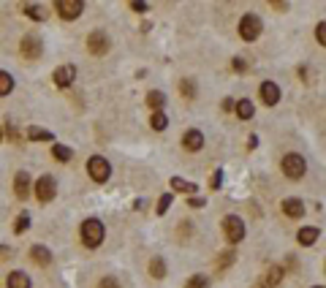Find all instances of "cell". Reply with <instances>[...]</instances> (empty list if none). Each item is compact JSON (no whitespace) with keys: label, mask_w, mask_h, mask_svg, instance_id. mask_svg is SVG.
Returning a JSON list of instances; mask_svg holds the SVG:
<instances>
[{"label":"cell","mask_w":326,"mask_h":288,"mask_svg":"<svg viewBox=\"0 0 326 288\" xmlns=\"http://www.w3.org/2000/svg\"><path fill=\"white\" fill-rule=\"evenodd\" d=\"M103 237H106V234H103V223L98 218H87L82 223V242L87 247H98L103 242Z\"/></svg>","instance_id":"cell-1"},{"label":"cell","mask_w":326,"mask_h":288,"mask_svg":"<svg viewBox=\"0 0 326 288\" xmlns=\"http://www.w3.org/2000/svg\"><path fill=\"white\" fill-rule=\"evenodd\" d=\"M261 30H264V25L256 14H245L239 19V36H242L245 41H256V38L261 36Z\"/></svg>","instance_id":"cell-2"},{"label":"cell","mask_w":326,"mask_h":288,"mask_svg":"<svg viewBox=\"0 0 326 288\" xmlns=\"http://www.w3.org/2000/svg\"><path fill=\"white\" fill-rule=\"evenodd\" d=\"M304 171H307V163H304L302 155H296V152H288V155L283 158V174H285L288 179L304 177Z\"/></svg>","instance_id":"cell-3"},{"label":"cell","mask_w":326,"mask_h":288,"mask_svg":"<svg viewBox=\"0 0 326 288\" xmlns=\"http://www.w3.org/2000/svg\"><path fill=\"white\" fill-rule=\"evenodd\" d=\"M223 234H226V239H229V242H242V239H245V223H242V218L226 215L223 218Z\"/></svg>","instance_id":"cell-4"},{"label":"cell","mask_w":326,"mask_h":288,"mask_svg":"<svg viewBox=\"0 0 326 288\" xmlns=\"http://www.w3.org/2000/svg\"><path fill=\"white\" fill-rule=\"evenodd\" d=\"M87 171H90V177L95 179V182H106V179L112 177V166H109V160L101 158V155H92L87 160Z\"/></svg>","instance_id":"cell-5"},{"label":"cell","mask_w":326,"mask_h":288,"mask_svg":"<svg viewBox=\"0 0 326 288\" xmlns=\"http://www.w3.org/2000/svg\"><path fill=\"white\" fill-rule=\"evenodd\" d=\"M55 177H49V174H44V177H38V182L33 185V190H36V196H38V202H52L55 199Z\"/></svg>","instance_id":"cell-6"},{"label":"cell","mask_w":326,"mask_h":288,"mask_svg":"<svg viewBox=\"0 0 326 288\" xmlns=\"http://www.w3.org/2000/svg\"><path fill=\"white\" fill-rule=\"evenodd\" d=\"M55 9H57V14L63 19H76V17H82L84 3H82V0H57Z\"/></svg>","instance_id":"cell-7"},{"label":"cell","mask_w":326,"mask_h":288,"mask_svg":"<svg viewBox=\"0 0 326 288\" xmlns=\"http://www.w3.org/2000/svg\"><path fill=\"white\" fill-rule=\"evenodd\" d=\"M41 52H44V44H41V36H25L22 38V57H28V60H38L41 57Z\"/></svg>","instance_id":"cell-8"},{"label":"cell","mask_w":326,"mask_h":288,"mask_svg":"<svg viewBox=\"0 0 326 288\" xmlns=\"http://www.w3.org/2000/svg\"><path fill=\"white\" fill-rule=\"evenodd\" d=\"M87 49L92 52V55H106L109 52V38H106V33H90L87 38Z\"/></svg>","instance_id":"cell-9"},{"label":"cell","mask_w":326,"mask_h":288,"mask_svg":"<svg viewBox=\"0 0 326 288\" xmlns=\"http://www.w3.org/2000/svg\"><path fill=\"white\" fill-rule=\"evenodd\" d=\"M52 79H55L57 87H68L76 79V68H74V65H60V68L52 73Z\"/></svg>","instance_id":"cell-10"},{"label":"cell","mask_w":326,"mask_h":288,"mask_svg":"<svg viewBox=\"0 0 326 288\" xmlns=\"http://www.w3.org/2000/svg\"><path fill=\"white\" fill-rule=\"evenodd\" d=\"M261 98L267 106H275L277 101H280V87H277L275 82H264L261 84Z\"/></svg>","instance_id":"cell-11"},{"label":"cell","mask_w":326,"mask_h":288,"mask_svg":"<svg viewBox=\"0 0 326 288\" xmlns=\"http://www.w3.org/2000/svg\"><path fill=\"white\" fill-rule=\"evenodd\" d=\"M201 144H204L201 131H185V136H182V147H185V150L198 152V150H201Z\"/></svg>","instance_id":"cell-12"},{"label":"cell","mask_w":326,"mask_h":288,"mask_svg":"<svg viewBox=\"0 0 326 288\" xmlns=\"http://www.w3.org/2000/svg\"><path fill=\"white\" fill-rule=\"evenodd\" d=\"M30 258L36 261V264H41V266L52 264V253H49V247H44V245H33L30 247Z\"/></svg>","instance_id":"cell-13"},{"label":"cell","mask_w":326,"mask_h":288,"mask_svg":"<svg viewBox=\"0 0 326 288\" xmlns=\"http://www.w3.org/2000/svg\"><path fill=\"white\" fill-rule=\"evenodd\" d=\"M14 187H17V196H19V199H28V196H30V177H28V171H19V174H17Z\"/></svg>","instance_id":"cell-14"},{"label":"cell","mask_w":326,"mask_h":288,"mask_svg":"<svg viewBox=\"0 0 326 288\" xmlns=\"http://www.w3.org/2000/svg\"><path fill=\"white\" fill-rule=\"evenodd\" d=\"M283 212L288 218H302L304 215V204L299 202V199H285V202H283Z\"/></svg>","instance_id":"cell-15"},{"label":"cell","mask_w":326,"mask_h":288,"mask_svg":"<svg viewBox=\"0 0 326 288\" xmlns=\"http://www.w3.org/2000/svg\"><path fill=\"white\" fill-rule=\"evenodd\" d=\"M318 229H312V226H304V229H299V234H296V239H299V245H315L318 242Z\"/></svg>","instance_id":"cell-16"},{"label":"cell","mask_w":326,"mask_h":288,"mask_svg":"<svg viewBox=\"0 0 326 288\" xmlns=\"http://www.w3.org/2000/svg\"><path fill=\"white\" fill-rule=\"evenodd\" d=\"M6 285H9V288H30L33 283H30V277H28V274H25V272H11L9 274V280H6Z\"/></svg>","instance_id":"cell-17"},{"label":"cell","mask_w":326,"mask_h":288,"mask_svg":"<svg viewBox=\"0 0 326 288\" xmlns=\"http://www.w3.org/2000/svg\"><path fill=\"white\" fill-rule=\"evenodd\" d=\"M28 139H33V142H55V133L33 125V128H28Z\"/></svg>","instance_id":"cell-18"},{"label":"cell","mask_w":326,"mask_h":288,"mask_svg":"<svg viewBox=\"0 0 326 288\" xmlns=\"http://www.w3.org/2000/svg\"><path fill=\"white\" fill-rule=\"evenodd\" d=\"M171 187H174V190L177 193H188V196H190V193H196V182H188V179H182V177H171Z\"/></svg>","instance_id":"cell-19"},{"label":"cell","mask_w":326,"mask_h":288,"mask_svg":"<svg viewBox=\"0 0 326 288\" xmlns=\"http://www.w3.org/2000/svg\"><path fill=\"white\" fill-rule=\"evenodd\" d=\"M150 274H152L155 280H163V277H166V261H163V258H152V261H150Z\"/></svg>","instance_id":"cell-20"},{"label":"cell","mask_w":326,"mask_h":288,"mask_svg":"<svg viewBox=\"0 0 326 288\" xmlns=\"http://www.w3.org/2000/svg\"><path fill=\"white\" fill-rule=\"evenodd\" d=\"M280 280H283V269H280V266H272V269L267 272V277H264V285H267V288H275Z\"/></svg>","instance_id":"cell-21"},{"label":"cell","mask_w":326,"mask_h":288,"mask_svg":"<svg viewBox=\"0 0 326 288\" xmlns=\"http://www.w3.org/2000/svg\"><path fill=\"white\" fill-rule=\"evenodd\" d=\"M147 104L152 106V109L161 112V109H163V104H166V95H163L161 90H152V92H147Z\"/></svg>","instance_id":"cell-22"},{"label":"cell","mask_w":326,"mask_h":288,"mask_svg":"<svg viewBox=\"0 0 326 288\" xmlns=\"http://www.w3.org/2000/svg\"><path fill=\"white\" fill-rule=\"evenodd\" d=\"M52 155H55V158L60 160V163H68L74 152H71V150H68V147H65V144H55V147H52Z\"/></svg>","instance_id":"cell-23"},{"label":"cell","mask_w":326,"mask_h":288,"mask_svg":"<svg viewBox=\"0 0 326 288\" xmlns=\"http://www.w3.org/2000/svg\"><path fill=\"white\" fill-rule=\"evenodd\" d=\"M179 92H182L188 101H193V98H196V82H193V79H182V82H179Z\"/></svg>","instance_id":"cell-24"},{"label":"cell","mask_w":326,"mask_h":288,"mask_svg":"<svg viewBox=\"0 0 326 288\" xmlns=\"http://www.w3.org/2000/svg\"><path fill=\"white\" fill-rule=\"evenodd\" d=\"M237 115L242 117V120H250L253 115H256V106H253L250 101H239L237 104Z\"/></svg>","instance_id":"cell-25"},{"label":"cell","mask_w":326,"mask_h":288,"mask_svg":"<svg viewBox=\"0 0 326 288\" xmlns=\"http://www.w3.org/2000/svg\"><path fill=\"white\" fill-rule=\"evenodd\" d=\"M11 90H14V79H11V73L0 71V95H9Z\"/></svg>","instance_id":"cell-26"},{"label":"cell","mask_w":326,"mask_h":288,"mask_svg":"<svg viewBox=\"0 0 326 288\" xmlns=\"http://www.w3.org/2000/svg\"><path fill=\"white\" fill-rule=\"evenodd\" d=\"M207 285H209L207 274H193L188 283H185V288H207Z\"/></svg>","instance_id":"cell-27"},{"label":"cell","mask_w":326,"mask_h":288,"mask_svg":"<svg viewBox=\"0 0 326 288\" xmlns=\"http://www.w3.org/2000/svg\"><path fill=\"white\" fill-rule=\"evenodd\" d=\"M150 125L155 131H166V125H169V120H166V115L163 112H155V115H152V120H150Z\"/></svg>","instance_id":"cell-28"},{"label":"cell","mask_w":326,"mask_h":288,"mask_svg":"<svg viewBox=\"0 0 326 288\" xmlns=\"http://www.w3.org/2000/svg\"><path fill=\"white\" fill-rule=\"evenodd\" d=\"M28 229H30V215H28V212H22V215L17 218V226H14V231H17V234H25Z\"/></svg>","instance_id":"cell-29"},{"label":"cell","mask_w":326,"mask_h":288,"mask_svg":"<svg viewBox=\"0 0 326 288\" xmlns=\"http://www.w3.org/2000/svg\"><path fill=\"white\" fill-rule=\"evenodd\" d=\"M169 207H171V193H163V196L158 199V215L169 212Z\"/></svg>","instance_id":"cell-30"},{"label":"cell","mask_w":326,"mask_h":288,"mask_svg":"<svg viewBox=\"0 0 326 288\" xmlns=\"http://www.w3.org/2000/svg\"><path fill=\"white\" fill-rule=\"evenodd\" d=\"M25 14H28L30 19H38V22H41V19H44V14H41V9H38L36 3H28V6H25Z\"/></svg>","instance_id":"cell-31"},{"label":"cell","mask_w":326,"mask_h":288,"mask_svg":"<svg viewBox=\"0 0 326 288\" xmlns=\"http://www.w3.org/2000/svg\"><path fill=\"white\" fill-rule=\"evenodd\" d=\"M221 185H223V169H218L215 174H212V182H209V187H212V190H221Z\"/></svg>","instance_id":"cell-32"},{"label":"cell","mask_w":326,"mask_h":288,"mask_svg":"<svg viewBox=\"0 0 326 288\" xmlns=\"http://www.w3.org/2000/svg\"><path fill=\"white\" fill-rule=\"evenodd\" d=\"M98 288H120V280H117V277H112V274H106L101 283H98Z\"/></svg>","instance_id":"cell-33"},{"label":"cell","mask_w":326,"mask_h":288,"mask_svg":"<svg viewBox=\"0 0 326 288\" xmlns=\"http://www.w3.org/2000/svg\"><path fill=\"white\" fill-rule=\"evenodd\" d=\"M315 38H318V44H321V46H326V22H321L315 28Z\"/></svg>","instance_id":"cell-34"},{"label":"cell","mask_w":326,"mask_h":288,"mask_svg":"<svg viewBox=\"0 0 326 288\" xmlns=\"http://www.w3.org/2000/svg\"><path fill=\"white\" fill-rule=\"evenodd\" d=\"M231 264H234V253H226V256L218 261V266H221V269H223V266H231Z\"/></svg>","instance_id":"cell-35"},{"label":"cell","mask_w":326,"mask_h":288,"mask_svg":"<svg viewBox=\"0 0 326 288\" xmlns=\"http://www.w3.org/2000/svg\"><path fill=\"white\" fill-rule=\"evenodd\" d=\"M131 9H134V11H147V3H142V0H134V3H131Z\"/></svg>","instance_id":"cell-36"},{"label":"cell","mask_w":326,"mask_h":288,"mask_svg":"<svg viewBox=\"0 0 326 288\" xmlns=\"http://www.w3.org/2000/svg\"><path fill=\"white\" fill-rule=\"evenodd\" d=\"M190 207H204V199H196V196H190Z\"/></svg>","instance_id":"cell-37"},{"label":"cell","mask_w":326,"mask_h":288,"mask_svg":"<svg viewBox=\"0 0 326 288\" xmlns=\"http://www.w3.org/2000/svg\"><path fill=\"white\" fill-rule=\"evenodd\" d=\"M223 109H226V112L234 109V98H226V101H223Z\"/></svg>","instance_id":"cell-38"},{"label":"cell","mask_w":326,"mask_h":288,"mask_svg":"<svg viewBox=\"0 0 326 288\" xmlns=\"http://www.w3.org/2000/svg\"><path fill=\"white\" fill-rule=\"evenodd\" d=\"M9 256H11V250L6 245H0V258H9Z\"/></svg>","instance_id":"cell-39"},{"label":"cell","mask_w":326,"mask_h":288,"mask_svg":"<svg viewBox=\"0 0 326 288\" xmlns=\"http://www.w3.org/2000/svg\"><path fill=\"white\" fill-rule=\"evenodd\" d=\"M248 147H250V150H256V147H258V136H250L248 139Z\"/></svg>","instance_id":"cell-40"},{"label":"cell","mask_w":326,"mask_h":288,"mask_svg":"<svg viewBox=\"0 0 326 288\" xmlns=\"http://www.w3.org/2000/svg\"><path fill=\"white\" fill-rule=\"evenodd\" d=\"M272 9H277V11H288V3H272Z\"/></svg>","instance_id":"cell-41"},{"label":"cell","mask_w":326,"mask_h":288,"mask_svg":"<svg viewBox=\"0 0 326 288\" xmlns=\"http://www.w3.org/2000/svg\"><path fill=\"white\" fill-rule=\"evenodd\" d=\"M234 68H237V71H245V60L237 57V60H234Z\"/></svg>","instance_id":"cell-42"},{"label":"cell","mask_w":326,"mask_h":288,"mask_svg":"<svg viewBox=\"0 0 326 288\" xmlns=\"http://www.w3.org/2000/svg\"><path fill=\"white\" fill-rule=\"evenodd\" d=\"M315 288H323V285H315Z\"/></svg>","instance_id":"cell-43"},{"label":"cell","mask_w":326,"mask_h":288,"mask_svg":"<svg viewBox=\"0 0 326 288\" xmlns=\"http://www.w3.org/2000/svg\"><path fill=\"white\" fill-rule=\"evenodd\" d=\"M0 139H3V133H0Z\"/></svg>","instance_id":"cell-44"}]
</instances>
